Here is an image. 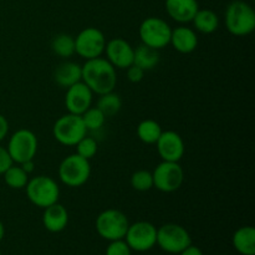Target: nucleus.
<instances>
[{
  "label": "nucleus",
  "instance_id": "34",
  "mask_svg": "<svg viewBox=\"0 0 255 255\" xmlns=\"http://www.w3.org/2000/svg\"><path fill=\"white\" fill-rule=\"evenodd\" d=\"M179 255H204V254H203V252L198 248V247H194L191 244L188 248H186L183 252H181Z\"/></svg>",
  "mask_w": 255,
  "mask_h": 255
},
{
  "label": "nucleus",
  "instance_id": "6",
  "mask_svg": "<svg viewBox=\"0 0 255 255\" xmlns=\"http://www.w3.org/2000/svg\"><path fill=\"white\" fill-rule=\"evenodd\" d=\"M87 134L80 115L66 114L59 117L52 127V136L62 146H76L77 142Z\"/></svg>",
  "mask_w": 255,
  "mask_h": 255
},
{
  "label": "nucleus",
  "instance_id": "36",
  "mask_svg": "<svg viewBox=\"0 0 255 255\" xmlns=\"http://www.w3.org/2000/svg\"><path fill=\"white\" fill-rule=\"evenodd\" d=\"M4 236H5V227L4 224H2V222L0 221V242L4 239Z\"/></svg>",
  "mask_w": 255,
  "mask_h": 255
},
{
  "label": "nucleus",
  "instance_id": "10",
  "mask_svg": "<svg viewBox=\"0 0 255 255\" xmlns=\"http://www.w3.org/2000/svg\"><path fill=\"white\" fill-rule=\"evenodd\" d=\"M153 187L163 193L178 191L184 181V172L179 162L162 161L152 172Z\"/></svg>",
  "mask_w": 255,
  "mask_h": 255
},
{
  "label": "nucleus",
  "instance_id": "33",
  "mask_svg": "<svg viewBox=\"0 0 255 255\" xmlns=\"http://www.w3.org/2000/svg\"><path fill=\"white\" fill-rule=\"evenodd\" d=\"M7 132H9V122L4 115L0 114V142L7 136Z\"/></svg>",
  "mask_w": 255,
  "mask_h": 255
},
{
  "label": "nucleus",
  "instance_id": "32",
  "mask_svg": "<svg viewBox=\"0 0 255 255\" xmlns=\"http://www.w3.org/2000/svg\"><path fill=\"white\" fill-rule=\"evenodd\" d=\"M12 164H14V162H12L7 149L0 146V176H2L5 173V171L10 166H12Z\"/></svg>",
  "mask_w": 255,
  "mask_h": 255
},
{
  "label": "nucleus",
  "instance_id": "4",
  "mask_svg": "<svg viewBox=\"0 0 255 255\" xmlns=\"http://www.w3.org/2000/svg\"><path fill=\"white\" fill-rule=\"evenodd\" d=\"M59 178L65 186L77 188L89 181L91 176V164L89 159L77 153L65 157L59 166Z\"/></svg>",
  "mask_w": 255,
  "mask_h": 255
},
{
  "label": "nucleus",
  "instance_id": "21",
  "mask_svg": "<svg viewBox=\"0 0 255 255\" xmlns=\"http://www.w3.org/2000/svg\"><path fill=\"white\" fill-rule=\"evenodd\" d=\"M159 62V52L158 50L152 49L147 45L141 44L133 50V64L136 66L141 67L143 71L154 69Z\"/></svg>",
  "mask_w": 255,
  "mask_h": 255
},
{
  "label": "nucleus",
  "instance_id": "19",
  "mask_svg": "<svg viewBox=\"0 0 255 255\" xmlns=\"http://www.w3.org/2000/svg\"><path fill=\"white\" fill-rule=\"evenodd\" d=\"M82 77V69L81 65L76 64L72 61H65L60 64L54 71V80L60 87L72 86L81 81Z\"/></svg>",
  "mask_w": 255,
  "mask_h": 255
},
{
  "label": "nucleus",
  "instance_id": "3",
  "mask_svg": "<svg viewBox=\"0 0 255 255\" xmlns=\"http://www.w3.org/2000/svg\"><path fill=\"white\" fill-rule=\"evenodd\" d=\"M25 191L27 199L41 209L59 202L60 188L56 181L49 176H36L29 179Z\"/></svg>",
  "mask_w": 255,
  "mask_h": 255
},
{
  "label": "nucleus",
  "instance_id": "9",
  "mask_svg": "<svg viewBox=\"0 0 255 255\" xmlns=\"http://www.w3.org/2000/svg\"><path fill=\"white\" fill-rule=\"evenodd\" d=\"M157 246L169 254H179L192 244L186 228L179 224L168 223L157 229Z\"/></svg>",
  "mask_w": 255,
  "mask_h": 255
},
{
  "label": "nucleus",
  "instance_id": "16",
  "mask_svg": "<svg viewBox=\"0 0 255 255\" xmlns=\"http://www.w3.org/2000/svg\"><path fill=\"white\" fill-rule=\"evenodd\" d=\"M164 6L167 14L179 24L191 22L199 9L197 0H166Z\"/></svg>",
  "mask_w": 255,
  "mask_h": 255
},
{
  "label": "nucleus",
  "instance_id": "23",
  "mask_svg": "<svg viewBox=\"0 0 255 255\" xmlns=\"http://www.w3.org/2000/svg\"><path fill=\"white\" fill-rule=\"evenodd\" d=\"M161 133V125L154 120H143L137 126V137L146 144L156 143Z\"/></svg>",
  "mask_w": 255,
  "mask_h": 255
},
{
  "label": "nucleus",
  "instance_id": "37",
  "mask_svg": "<svg viewBox=\"0 0 255 255\" xmlns=\"http://www.w3.org/2000/svg\"><path fill=\"white\" fill-rule=\"evenodd\" d=\"M0 255H1V253H0Z\"/></svg>",
  "mask_w": 255,
  "mask_h": 255
},
{
  "label": "nucleus",
  "instance_id": "17",
  "mask_svg": "<svg viewBox=\"0 0 255 255\" xmlns=\"http://www.w3.org/2000/svg\"><path fill=\"white\" fill-rule=\"evenodd\" d=\"M67 223H69V213L59 202L44 209L42 224L50 233H60L66 228Z\"/></svg>",
  "mask_w": 255,
  "mask_h": 255
},
{
  "label": "nucleus",
  "instance_id": "15",
  "mask_svg": "<svg viewBox=\"0 0 255 255\" xmlns=\"http://www.w3.org/2000/svg\"><path fill=\"white\" fill-rule=\"evenodd\" d=\"M92 96H94V92L82 81L67 87L66 95H65V106L69 114L81 116L86 110L91 107Z\"/></svg>",
  "mask_w": 255,
  "mask_h": 255
},
{
  "label": "nucleus",
  "instance_id": "20",
  "mask_svg": "<svg viewBox=\"0 0 255 255\" xmlns=\"http://www.w3.org/2000/svg\"><path fill=\"white\" fill-rule=\"evenodd\" d=\"M233 247L242 255H255V229L253 227H242L233 234Z\"/></svg>",
  "mask_w": 255,
  "mask_h": 255
},
{
  "label": "nucleus",
  "instance_id": "8",
  "mask_svg": "<svg viewBox=\"0 0 255 255\" xmlns=\"http://www.w3.org/2000/svg\"><path fill=\"white\" fill-rule=\"evenodd\" d=\"M138 32L142 44L152 49L161 50L169 45L172 29L168 22L161 17L149 16L141 22Z\"/></svg>",
  "mask_w": 255,
  "mask_h": 255
},
{
  "label": "nucleus",
  "instance_id": "22",
  "mask_svg": "<svg viewBox=\"0 0 255 255\" xmlns=\"http://www.w3.org/2000/svg\"><path fill=\"white\" fill-rule=\"evenodd\" d=\"M192 22L197 31L202 34H213L219 26V17L213 10L198 9Z\"/></svg>",
  "mask_w": 255,
  "mask_h": 255
},
{
  "label": "nucleus",
  "instance_id": "31",
  "mask_svg": "<svg viewBox=\"0 0 255 255\" xmlns=\"http://www.w3.org/2000/svg\"><path fill=\"white\" fill-rule=\"evenodd\" d=\"M144 76V71L141 67L136 66V65H131L129 67H127V79L128 81H131L132 84H138L139 81H142Z\"/></svg>",
  "mask_w": 255,
  "mask_h": 255
},
{
  "label": "nucleus",
  "instance_id": "12",
  "mask_svg": "<svg viewBox=\"0 0 255 255\" xmlns=\"http://www.w3.org/2000/svg\"><path fill=\"white\" fill-rule=\"evenodd\" d=\"M124 239L128 244L131 251H151L156 246L157 228L149 222H136L133 224H129Z\"/></svg>",
  "mask_w": 255,
  "mask_h": 255
},
{
  "label": "nucleus",
  "instance_id": "11",
  "mask_svg": "<svg viewBox=\"0 0 255 255\" xmlns=\"http://www.w3.org/2000/svg\"><path fill=\"white\" fill-rule=\"evenodd\" d=\"M106 37L97 27H86L75 37V52L85 60L100 57L106 47Z\"/></svg>",
  "mask_w": 255,
  "mask_h": 255
},
{
  "label": "nucleus",
  "instance_id": "2",
  "mask_svg": "<svg viewBox=\"0 0 255 255\" xmlns=\"http://www.w3.org/2000/svg\"><path fill=\"white\" fill-rule=\"evenodd\" d=\"M226 27L234 36H247L255 29V11L243 0L232 1L224 12Z\"/></svg>",
  "mask_w": 255,
  "mask_h": 255
},
{
  "label": "nucleus",
  "instance_id": "27",
  "mask_svg": "<svg viewBox=\"0 0 255 255\" xmlns=\"http://www.w3.org/2000/svg\"><path fill=\"white\" fill-rule=\"evenodd\" d=\"M81 119L84 121V125L87 131L94 132L102 128L105 125V121H106V116L97 107L92 106L81 115Z\"/></svg>",
  "mask_w": 255,
  "mask_h": 255
},
{
  "label": "nucleus",
  "instance_id": "13",
  "mask_svg": "<svg viewBox=\"0 0 255 255\" xmlns=\"http://www.w3.org/2000/svg\"><path fill=\"white\" fill-rule=\"evenodd\" d=\"M154 144L162 161L167 162H179L186 149L182 137L174 131H162L161 136Z\"/></svg>",
  "mask_w": 255,
  "mask_h": 255
},
{
  "label": "nucleus",
  "instance_id": "28",
  "mask_svg": "<svg viewBox=\"0 0 255 255\" xmlns=\"http://www.w3.org/2000/svg\"><path fill=\"white\" fill-rule=\"evenodd\" d=\"M131 186L134 191L147 192L153 188V177L149 171L139 169L131 176Z\"/></svg>",
  "mask_w": 255,
  "mask_h": 255
},
{
  "label": "nucleus",
  "instance_id": "24",
  "mask_svg": "<svg viewBox=\"0 0 255 255\" xmlns=\"http://www.w3.org/2000/svg\"><path fill=\"white\" fill-rule=\"evenodd\" d=\"M97 109L102 112L106 117L115 116L119 114L120 110L122 107V100L121 97L114 91L107 92V94L100 95L99 100H97Z\"/></svg>",
  "mask_w": 255,
  "mask_h": 255
},
{
  "label": "nucleus",
  "instance_id": "7",
  "mask_svg": "<svg viewBox=\"0 0 255 255\" xmlns=\"http://www.w3.org/2000/svg\"><path fill=\"white\" fill-rule=\"evenodd\" d=\"M12 162L21 164L35 158L37 152V137L32 131L20 128L11 134L6 147Z\"/></svg>",
  "mask_w": 255,
  "mask_h": 255
},
{
  "label": "nucleus",
  "instance_id": "35",
  "mask_svg": "<svg viewBox=\"0 0 255 255\" xmlns=\"http://www.w3.org/2000/svg\"><path fill=\"white\" fill-rule=\"evenodd\" d=\"M20 167H21V168L24 169V171L26 172L27 174L32 173V172H34V159H31V161L24 162V163L20 164Z\"/></svg>",
  "mask_w": 255,
  "mask_h": 255
},
{
  "label": "nucleus",
  "instance_id": "1",
  "mask_svg": "<svg viewBox=\"0 0 255 255\" xmlns=\"http://www.w3.org/2000/svg\"><path fill=\"white\" fill-rule=\"evenodd\" d=\"M82 69L81 81L96 95L114 91L117 84L116 69L104 57L86 60Z\"/></svg>",
  "mask_w": 255,
  "mask_h": 255
},
{
  "label": "nucleus",
  "instance_id": "30",
  "mask_svg": "<svg viewBox=\"0 0 255 255\" xmlns=\"http://www.w3.org/2000/svg\"><path fill=\"white\" fill-rule=\"evenodd\" d=\"M106 255H131V248L125 242V239L112 241L107 247Z\"/></svg>",
  "mask_w": 255,
  "mask_h": 255
},
{
  "label": "nucleus",
  "instance_id": "5",
  "mask_svg": "<svg viewBox=\"0 0 255 255\" xmlns=\"http://www.w3.org/2000/svg\"><path fill=\"white\" fill-rule=\"evenodd\" d=\"M129 222L126 214L122 213L119 209H106L97 216L96 232L101 238L106 241H119L124 239L126 232L128 229Z\"/></svg>",
  "mask_w": 255,
  "mask_h": 255
},
{
  "label": "nucleus",
  "instance_id": "14",
  "mask_svg": "<svg viewBox=\"0 0 255 255\" xmlns=\"http://www.w3.org/2000/svg\"><path fill=\"white\" fill-rule=\"evenodd\" d=\"M133 50L128 41L116 37L106 42L104 52H106V60L115 69L125 70L133 64Z\"/></svg>",
  "mask_w": 255,
  "mask_h": 255
},
{
  "label": "nucleus",
  "instance_id": "18",
  "mask_svg": "<svg viewBox=\"0 0 255 255\" xmlns=\"http://www.w3.org/2000/svg\"><path fill=\"white\" fill-rule=\"evenodd\" d=\"M169 44L181 54H191L198 46V36L191 27L178 26L172 30Z\"/></svg>",
  "mask_w": 255,
  "mask_h": 255
},
{
  "label": "nucleus",
  "instance_id": "26",
  "mask_svg": "<svg viewBox=\"0 0 255 255\" xmlns=\"http://www.w3.org/2000/svg\"><path fill=\"white\" fill-rule=\"evenodd\" d=\"M4 181L11 189H22L27 184L29 174L20 167V164H12L5 171Z\"/></svg>",
  "mask_w": 255,
  "mask_h": 255
},
{
  "label": "nucleus",
  "instance_id": "29",
  "mask_svg": "<svg viewBox=\"0 0 255 255\" xmlns=\"http://www.w3.org/2000/svg\"><path fill=\"white\" fill-rule=\"evenodd\" d=\"M76 153L79 156L84 157L86 159H91L92 157H95V154L97 153V141L92 137H89L86 134L85 137H82L79 142L76 143Z\"/></svg>",
  "mask_w": 255,
  "mask_h": 255
},
{
  "label": "nucleus",
  "instance_id": "25",
  "mask_svg": "<svg viewBox=\"0 0 255 255\" xmlns=\"http://www.w3.org/2000/svg\"><path fill=\"white\" fill-rule=\"evenodd\" d=\"M51 49L55 55L67 59L75 54V37L69 34H59L52 39Z\"/></svg>",
  "mask_w": 255,
  "mask_h": 255
}]
</instances>
